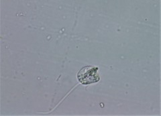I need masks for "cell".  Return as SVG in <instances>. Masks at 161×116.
<instances>
[{"mask_svg":"<svg viewBox=\"0 0 161 116\" xmlns=\"http://www.w3.org/2000/svg\"><path fill=\"white\" fill-rule=\"evenodd\" d=\"M97 70L98 68L91 66L85 67L80 69L77 74L79 82L83 85H89L98 82L99 77L97 74Z\"/></svg>","mask_w":161,"mask_h":116,"instance_id":"obj_1","label":"cell"}]
</instances>
